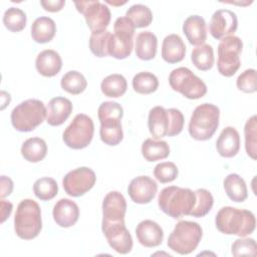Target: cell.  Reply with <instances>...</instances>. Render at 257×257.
I'll return each instance as SVG.
<instances>
[{
    "label": "cell",
    "mask_w": 257,
    "mask_h": 257,
    "mask_svg": "<svg viewBox=\"0 0 257 257\" xmlns=\"http://www.w3.org/2000/svg\"><path fill=\"white\" fill-rule=\"evenodd\" d=\"M215 224L223 234L246 237L254 232L256 219L251 211L226 206L218 211Z\"/></svg>",
    "instance_id": "obj_1"
},
{
    "label": "cell",
    "mask_w": 257,
    "mask_h": 257,
    "mask_svg": "<svg viewBox=\"0 0 257 257\" xmlns=\"http://www.w3.org/2000/svg\"><path fill=\"white\" fill-rule=\"evenodd\" d=\"M196 203V194L191 189L170 186L164 188L159 194L158 205L168 216L179 219L190 215Z\"/></svg>",
    "instance_id": "obj_2"
},
{
    "label": "cell",
    "mask_w": 257,
    "mask_h": 257,
    "mask_svg": "<svg viewBox=\"0 0 257 257\" xmlns=\"http://www.w3.org/2000/svg\"><path fill=\"white\" fill-rule=\"evenodd\" d=\"M97 115L100 121L101 141L107 146L118 145L123 138L120 122L123 115L122 106L115 101H104L99 105Z\"/></svg>",
    "instance_id": "obj_3"
},
{
    "label": "cell",
    "mask_w": 257,
    "mask_h": 257,
    "mask_svg": "<svg viewBox=\"0 0 257 257\" xmlns=\"http://www.w3.org/2000/svg\"><path fill=\"white\" fill-rule=\"evenodd\" d=\"M42 229L41 210L39 205L31 200H22L14 216V230L16 235L23 240L36 238Z\"/></svg>",
    "instance_id": "obj_4"
},
{
    "label": "cell",
    "mask_w": 257,
    "mask_h": 257,
    "mask_svg": "<svg viewBox=\"0 0 257 257\" xmlns=\"http://www.w3.org/2000/svg\"><path fill=\"white\" fill-rule=\"evenodd\" d=\"M220 109L212 103L198 105L189 121V134L197 141H207L213 137L219 126Z\"/></svg>",
    "instance_id": "obj_5"
},
{
    "label": "cell",
    "mask_w": 257,
    "mask_h": 257,
    "mask_svg": "<svg viewBox=\"0 0 257 257\" xmlns=\"http://www.w3.org/2000/svg\"><path fill=\"white\" fill-rule=\"evenodd\" d=\"M47 109L39 99H26L16 105L11 111V123L13 127L22 133L35 130L46 118Z\"/></svg>",
    "instance_id": "obj_6"
},
{
    "label": "cell",
    "mask_w": 257,
    "mask_h": 257,
    "mask_svg": "<svg viewBox=\"0 0 257 257\" xmlns=\"http://www.w3.org/2000/svg\"><path fill=\"white\" fill-rule=\"evenodd\" d=\"M203 235L202 227L197 222L179 221L168 238V247L174 252L187 255L199 245Z\"/></svg>",
    "instance_id": "obj_7"
},
{
    "label": "cell",
    "mask_w": 257,
    "mask_h": 257,
    "mask_svg": "<svg viewBox=\"0 0 257 257\" xmlns=\"http://www.w3.org/2000/svg\"><path fill=\"white\" fill-rule=\"evenodd\" d=\"M171 87L189 99H199L207 93L206 83L188 67H178L169 75Z\"/></svg>",
    "instance_id": "obj_8"
},
{
    "label": "cell",
    "mask_w": 257,
    "mask_h": 257,
    "mask_svg": "<svg viewBox=\"0 0 257 257\" xmlns=\"http://www.w3.org/2000/svg\"><path fill=\"white\" fill-rule=\"evenodd\" d=\"M243 49L241 38L235 35L221 39L218 45L217 67L220 74L226 77L233 76L241 65L240 53Z\"/></svg>",
    "instance_id": "obj_9"
},
{
    "label": "cell",
    "mask_w": 257,
    "mask_h": 257,
    "mask_svg": "<svg viewBox=\"0 0 257 257\" xmlns=\"http://www.w3.org/2000/svg\"><path fill=\"white\" fill-rule=\"evenodd\" d=\"M94 133V124L90 116L84 113H78L74 116L70 124L64 130L62 139L64 144L73 150L86 148Z\"/></svg>",
    "instance_id": "obj_10"
},
{
    "label": "cell",
    "mask_w": 257,
    "mask_h": 257,
    "mask_svg": "<svg viewBox=\"0 0 257 257\" xmlns=\"http://www.w3.org/2000/svg\"><path fill=\"white\" fill-rule=\"evenodd\" d=\"M135 25L125 16L116 18L113 24L114 33L111 36L109 55L116 59H124L131 55L134 46Z\"/></svg>",
    "instance_id": "obj_11"
},
{
    "label": "cell",
    "mask_w": 257,
    "mask_h": 257,
    "mask_svg": "<svg viewBox=\"0 0 257 257\" xmlns=\"http://www.w3.org/2000/svg\"><path fill=\"white\" fill-rule=\"evenodd\" d=\"M74 5L78 12L83 14L88 28L93 31L106 30L110 21V10L104 4L97 0L77 1Z\"/></svg>",
    "instance_id": "obj_12"
},
{
    "label": "cell",
    "mask_w": 257,
    "mask_h": 257,
    "mask_svg": "<svg viewBox=\"0 0 257 257\" xmlns=\"http://www.w3.org/2000/svg\"><path fill=\"white\" fill-rule=\"evenodd\" d=\"M95 173L87 167H80L68 172L62 180L65 193L71 197H80L95 184Z\"/></svg>",
    "instance_id": "obj_13"
},
{
    "label": "cell",
    "mask_w": 257,
    "mask_h": 257,
    "mask_svg": "<svg viewBox=\"0 0 257 257\" xmlns=\"http://www.w3.org/2000/svg\"><path fill=\"white\" fill-rule=\"evenodd\" d=\"M101 230L108 245L119 254H127L133 249V238L124 222L101 223Z\"/></svg>",
    "instance_id": "obj_14"
},
{
    "label": "cell",
    "mask_w": 257,
    "mask_h": 257,
    "mask_svg": "<svg viewBox=\"0 0 257 257\" xmlns=\"http://www.w3.org/2000/svg\"><path fill=\"white\" fill-rule=\"evenodd\" d=\"M238 27L236 14L229 9H219L211 17L209 31L218 40L232 35Z\"/></svg>",
    "instance_id": "obj_15"
},
{
    "label": "cell",
    "mask_w": 257,
    "mask_h": 257,
    "mask_svg": "<svg viewBox=\"0 0 257 257\" xmlns=\"http://www.w3.org/2000/svg\"><path fill=\"white\" fill-rule=\"evenodd\" d=\"M126 202L122 194L111 191L102 201V223L124 222Z\"/></svg>",
    "instance_id": "obj_16"
},
{
    "label": "cell",
    "mask_w": 257,
    "mask_h": 257,
    "mask_svg": "<svg viewBox=\"0 0 257 257\" xmlns=\"http://www.w3.org/2000/svg\"><path fill=\"white\" fill-rule=\"evenodd\" d=\"M158 185L149 176H139L133 179L127 187V193L132 201L137 204H148L156 196Z\"/></svg>",
    "instance_id": "obj_17"
},
{
    "label": "cell",
    "mask_w": 257,
    "mask_h": 257,
    "mask_svg": "<svg viewBox=\"0 0 257 257\" xmlns=\"http://www.w3.org/2000/svg\"><path fill=\"white\" fill-rule=\"evenodd\" d=\"M52 216L59 227L68 228L77 222L79 208L74 201L63 198L55 203L52 210Z\"/></svg>",
    "instance_id": "obj_18"
},
{
    "label": "cell",
    "mask_w": 257,
    "mask_h": 257,
    "mask_svg": "<svg viewBox=\"0 0 257 257\" xmlns=\"http://www.w3.org/2000/svg\"><path fill=\"white\" fill-rule=\"evenodd\" d=\"M136 235L140 244L148 248L160 246L164 239L163 229L153 220L140 222L136 228Z\"/></svg>",
    "instance_id": "obj_19"
},
{
    "label": "cell",
    "mask_w": 257,
    "mask_h": 257,
    "mask_svg": "<svg viewBox=\"0 0 257 257\" xmlns=\"http://www.w3.org/2000/svg\"><path fill=\"white\" fill-rule=\"evenodd\" d=\"M46 121L49 125L57 126L62 124L72 112L71 101L62 96H56L49 100L47 105Z\"/></svg>",
    "instance_id": "obj_20"
},
{
    "label": "cell",
    "mask_w": 257,
    "mask_h": 257,
    "mask_svg": "<svg viewBox=\"0 0 257 257\" xmlns=\"http://www.w3.org/2000/svg\"><path fill=\"white\" fill-rule=\"evenodd\" d=\"M217 152L221 157L233 158L240 150V136L233 126H226L216 142Z\"/></svg>",
    "instance_id": "obj_21"
},
{
    "label": "cell",
    "mask_w": 257,
    "mask_h": 257,
    "mask_svg": "<svg viewBox=\"0 0 257 257\" xmlns=\"http://www.w3.org/2000/svg\"><path fill=\"white\" fill-rule=\"evenodd\" d=\"M35 67L41 75L51 77L60 71L62 60L59 53L55 50L45 49L38 53L35 59Z\"/></svg>",
    "instance_id": "obj_22"
},
{
    "label": "cell",
    "mask_w": 257,
    "mask_h": 257,
    "mask_svg": "<svg viewBox=\"0 0 257 257\" xmlns=\"http://www.w3.org/2000/svg\"><path fill=\"white\" fill-rule=\"evenodd\" d=\"M148 126L154 140H159L167 136L170 126V115L168 109L160 105L153 107L149 112Z\"/></svg>",
    "instance_id": "obj_23"
},
{
    "label": "cell",
    "mask_w": 257,
    "mask_h": 257,
    "mask_svg": "<svg viewBox=\"0 0 257 257\" xmlns=\"http://www.w3.org/2000/svg\"><path fill=\"white\" fill-rule=\"evenodd\" d=\"M183 32L193 45H202L207 39V26L205 19L200 15L189 16L183 24Z\"/></svg>",
    "instance_id": "obj_24"
},
{
    "label": "cell",
    "mask_w": 257,
    "mask_h": 257,
    "mask_svg": "<svg viewBox=\"0 0 257 257\" xmlns=\"http://www.w3.org/2000/svg\"><path fill=\"white\" fill-rule=\"evenodd\" d=\"M186 45L178 34L166 36L162 44V57L168 63H177L184 59Z\"/></svg>",
    "instance_id": "obj_25"
},
{
    "label": "cell",
    "mask_w": 257,
    "mask_h": 257,
    "mask_svg": "<svg viewBox=\"0 0 257 257\" xmlns=\"http://www.w3.org/2000/svg\"><path fill=\"white\" fill-rule=\"evenodd\" d=\"M56 32V24L47 16L36 18L31 25V37L37 43H47L52 40Z\"/></svg>",
    "instance_id": "obj_26"
},
{
    "label": "cell",
    "mask_w": 257,
    "mask_h": 257,
    "mask_svg": "<svg viewBox=\"0 0 257 257\" xmlns=\"http://www.w3.org/2000/svg\"><path fill=\"white\" fill-rule=\"evenodd\" d=\"M158 47L157 36L151 31H143L137 35L135 50L136 55L142 60L155 58Z\"/></svg>",
    "instance_id": "obj_27"
},
{
    "label": "cell",
    "mask_w": 257,
    "mask_h": 257,
    "mask_svg": "<svg viewBox=\"0 0 257 257\" xmlns=\"http://www.w3.org/2000/svg\"><path fill=\"white\" fill-rule=\"evenodd\" d=\"M224 189L230 200L236 203L244 202L248 197L247 186L238 174H229L224 179Z\"/></svg>",
    "instance_id": "obj_28"
},
{
    "label": "cell",
    "mask_w": 257,
    "mask_h": 257,
    "mask_svg": "<svg viewBox=\"0 0 257 257\" xmlns=\"http://www.w3.org/2000/svg\"><path fill=\"white\" fill-rule=\"evenodd\" d=\"M47 153V145L41 138L34 137L27 139L21 146L22 157L30 163L42 161Z\"/></svg>",
    "instance_id": "obj_29"
},
{
    "label": "cell",
    "mask_w": 257,
    "mask_h": 257,
    "mask_svg": "<svg viewBox=\"0 0 257 257\" xmlns=\"http://www.w3.org/2000/svg\"><path fill=\"white\" fill-rule=\"evenodd\" d=\"M142 155L148 162L164 160L170 155V147L165 141L147 139L142 145Z\"/></svg>",
    "instance_id": "obj_30"
},
{
    "label": "cell",
    "mask_w": 257,
    "mask_h": 257,
    "mask_svg": "<svg viewBox=\"0 0 257 257\" xmlns=\"http://www.w3.org/2000/svg\"><path fill=\"white\" fill-rule=\"evenodd\" d=\"M127 83L123 75L118 73L109 74L100 83L101 92L108 97H119L126 91Z\"/></svg>",
    "instance_id": "obj_31"
},
{
    "label": "cell",
    "mask_w": 257,
    "mask_h": 257,
    "mask_svg": "<svg viewBox=\"0 0 257 257\" xmlns=\"http://www.w3.org/2000/svg\"><path fill=\"white\" fill-rule=\"evenodd\" d=\"M112 33L108 30L93 31L89 37L90 51L97 57L109 55V46Z\"/></svg>",
    "instance_id": "obj_32"
},
{
    "label": "cell",
    "mask_w": 257,
    "mask_h": 257,
    "mask_svg": "<svg viewBox=\"0 0 257 257\" xmlns=\"http://www.w3.org/2000/svg\"><path fill=\"white\" fill-rule=\"evenodd\" d=\"M191 59L199 70H209L214 65V51L210 44H202L193 49Z\"/></svg>",
    "instance_id": "obj_33"
},
{
    "label": "cell",
    "mask_w": 257,
    "mask_h": 257,
    "mask_svg": "<svg viewBox=\"0 0 257 257\" xmlns=\"http://www.w3.org/2000/svg\"><path fill=\"white\" fill-rule=\"evenodd\" d=\"M132 84L136 92L141 94H150L157 90L159 86V80L154 73L149 71H142L134 76Z\"/></svg>",
    "instance_id": "obj_34"
},
{
    "label": "cell",
    "mask_w": 257,
    "mask_h": 257,
    "mask_svg": "<svg viewBox=\"0 0 257 257\" xmlns=\"http://www.w3.org/2000/svg\"><path fill=\"white\" fill-rule=\"evenodd\" d=\"M61 88L70 94H79L87 86V81L84 75L76 70L66 72L60 80Z\"/></svg>",
    "instance_id": "obj_35"
},
{
    "label": "cell",
    "mask_w": 257,
    "mask_h": 257,
    "mask_svg": "<svg viewBox=\"0 0 257 257\" xmlns=\"http://www.w3.org/2000/svg\"><path fill=\"white\" fill-rule=\"evenodd\" d=\"M127 17L136 28L149 26L153 21V13L151 9L144 4H134L125 12Z\"/></svg>",
    "instance_id": "obj_36"
},
{
    "label": "cell",
    "mask_w": 257,
    "mask_h": 257,
    "mask_svg": "<svg viewBox=\"0 0 257 257\" xmlns=\"http://www.w3.org/2000/svg\"><path fill=\"white\" fill-rule=\"evenodd\" d=\"M33 192L41 201H49L58 193V185L53 178L43 177L33 184Z\"/></svg>",
    "instance_id": "obj_37"
},
{
    "label": "cell",
    "mask_w": 257,
    "mask_h": 257,
    "mask_svg": "<svg viewBox=\"0 0 257 257\" xmlns=\"http://www.w3.org/2000/svg\"><path fill=\"white\" fill-rule=\"evenodd\" d=\"M26 14L20 8L10 7L4 12L3 24L8 30L12 32H19L23 30L26 26Z\"/></svg>",
    "instance_id": "obj_38"
},
{
    "label": "cell",
    "mask_w": 257,
    "mask_h": 257,
    "mask_svg": "<svg viewBox=\"0 0 257 257\" xmlns=\"http://www.w3.org/2000/svg\"><path fill=\"white\" fill-rule=\"evenodd\" d=\"M245 150L247 155L256 160L257 158V116L254 114L247 119L244 126Z\"/></svg>",
    "instance_id": "obj_39"
},
{
    "label": "cell",
    "mask_w": 257,
    "mask_h": 257,
    "mask_svg": "<svg viewBox=\"0 0 257 257\" xmlns=\"http://www.w3.org/2000/svg\"><path fill=\"white\" fill-rule=\"evenodd\" d=\"M196 194V203L193 210L190 213V216L201 218L207 215L214 204V198L210 191L206 189H197Z\"/></svg>",
    "instance_id": "obj_40"
},
{
    "label": "cell",
    "mask_w": 257,
    "mask_h": 257,
    "mask_svg": "<svg viewBox=\"0 0 257 257\" xmlns=\"http://www.w3.org/2000/svg\"><path fill=\"white\" fill-rule=\"evenodd\" d=\"M179 175V170L177 166L172 162H163L158 164L154 169L155 178L163 183H170L177 179Z\"/></svg>",
    "instance_id": "obj_41"
},
{
    "label": "cell",
    "mask_w": 257,
    "mask_h": 257,
    "mask_svg": "<svg viewBox=\"0 0 257 257\" xmlns=\"http://www.w3.org/2000/svg\"><path fill=\"white\" fill-rule=\"evenodd\" d=\"M231 252L233 256H243L249 255L254 256L256 254V242L253 238L241 237L234 241L231 247Z\"/></svg>",
    "instance_id": "obj_42"
},
{
    "label": "cell",
    "mask_w": 257,
    "mask_h": 257,
    "mask_svg": "<svg viewBox=\"0 0 257 257\" xmlns=\"http://www.w3.org/2000/svg\"><path fill=\"white\" fill-rule=\"evenodd\" d=\"M236 85L239 90L246 93L255 92L256 86V70L254 68H249L244 70L237 78Z\"/></svg>",
    "instance_id": "obj_43"
},
{
    "label": "cell",
    "mask_w": 257,
    "mask_h": 257,
    "mask_svg": "<svg viewBox=\"0 0 257 257\" xmlns=\"http://www.w3.org/2000/svg\"><path fill=\"white\" fill-rule=\"evenodd\" d=\"M170 115V126L167 133L168 137H174L179 135L184 127V115L181 110L177 108H168Z\"/></svg>",
    "instance_id": "obj_44"
},
{
    "label": "cell",
    "mask_w": 257,
    "mask_h": 257,
    "mask_svg": "<svg viewBox=\"0 0 257 257\" xmlns=\"http://www.w3.org/2000/svg\"><path fill=\"white\" fill-rule=\"evenodd\" d=\"M40 4L46 11L57 12V11H60L62 7L65 5V1L64 0H42L40 1Z\"/></svg>",
    "instance_id": "obj_45"
},
{
    "label": "cell",
    "mask_w": 257,
    "mask_h": 257,
    "mask_svg": "<svg viewBox=\"0 0 257 257\" xmlns=\"http://www.w3.org/2000/svg\"><path fill=\"white\" fill-rule=\"evenodd\" d=\"M0 183H1V199H3L12 193L13 182L9 177L1 176Z\"/></svg>",
    "instance_id": "obj_46"
},
{
    "label": "cell",
    "mask_w": 257,
    "mask_h": 257,
    "mask_svg": "<svg viewBox=\"0 0 257 257\" xmlns=\"http://www.w3.org/2000/svg\"><path fill=\"white\" fill-rule=\"evenodd\" d=\"M0 206H1V223H4L6 219L9 218L13 209V205L9 201H5L1 199Z\"/></svg>",
    "instance_id": "obj_47"
},
{
    "label": "cell",
    "mask_w": 257,
    "mask_h": 257,
    "mask_svg": "<svg viewBox=\"0 0 257 257\" xmlns=\"http://www.w3.org/2000/svg\"><path fill=\"white\" fill-rule=\"evenodd\" d=\"M1 97H2V106H1V109H4L5 108V106L7 105V104H9V102H10V94L9 93H7L6 91H2L1 92Z\"/></svg>",
    "instance_id": "obj_48"
},
{
    "label": "cell",
    "mask_w": 257,
    "mask_h": 257,
    "mask_svg": "<svg viewBox=\"0 0 257 257\" xmlns=\"http://www.w3.org/2000/svg\"><path fill=\"white\" fill-rule=\"evenodd\" d=\"M106 3H108V4H111V5H122V4H125V1H122V2H113V1H106Z\"/></svg>",
    "instance_id": "obj_49"
}]
</instances>
